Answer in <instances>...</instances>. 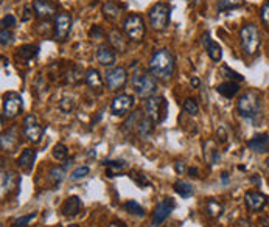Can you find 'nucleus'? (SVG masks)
<instances>
[{
    "label": "nucleus",
    "instance_id": "1",
    "mask_svg": "<svg viewBox=\"0 0 269 227\" xmlns=\"http://www.w3.org/2000/svg\"><path fill=\"white\" fill-rule=\"evenodd\" d=\"M175 56L168 48H159L154 50L151 59H149V73L156 80L167 81L173 77L175 73Z\"/></svg>",
    "mask_w": 269,
    "mask_h": 227
},
{
    "label": "nucleus",
    "instance_id": "2",
    "mask_svg": "<svg viewBox=\"0 0 269 227\" xmlns=\"http://www.w3.org/2000/svg\"><path fill=\"white\" fill-rule=\"evenodd\" d=\"M133 89L138 96H143V98H149V96L156 95L157 91V80L153 77L151 73L143 70V69H137L133 73L131 78Z\"/></svg>",
    "mask_w": 269,
    "mask_h": 227
},
{
    "label": "nucleus",
    "instance_id": "3",
    "mask_svg": "<svg viewBox=\"0 0 269 227\" xmlns=\"http://www.w3.org/2000/svg\"><path fill=\"white\" fill-rule=\"evenodd\" d=\"M236 109H238L241 117L251 118V120L257 115H260L262 111L260 93L255 91H246L238 98V101H236Z\"/></svg>",
    "mask_w": 269,
    "mask_h": 227
},
{
    "label": "nucleus",
    "instance_id": "4",
    "mask_svg": "<svg viewBox=\"0 0 269 227\" xmlns=\"http://www.w3.org/2000/svg\"><path fill=\"white\" fill-rule=\"evenodd\" d=\"M170 14H171V8L165 2H159L153 5L148 11V20H149V27L156 31H164L170 25Z\"/></svg>",
    "mask_w": 269,
    "mask_h": 227
},
{
    "label": "nucleus",
    "instance_id": "5",
    "mask_svg": "<svg viewBox=\"0 0 269 227\" xmlns=\"http://www.w3.org/2000/svg\"><path fill=\"white\" fill-rule=\"evenodd\" d=\"M123 31L128 39H131L134 42H142L146 35V25L143 17L137 13L128 14L123 22Z\"/></svg>",
    "mask_w": 269,
    "mask_h": 227
},
{
    "label": "nucleus",
    "instance_id": "6",
    "mask_svg": "<svg viewBox=\"0 0 269 227\" xmlns=\"http://www.w3.org/2000/svg\"><path fill=\"white\" fill-rule=\"evenodd\" d=\"M240 42L244 55L247 56L255 55L258 51V47H260V33H258V28L254 24L243 25L240 30Z\"/></svg>",
    "mask_w": 269,
    "mask_h": 227
},
{
    "label": "nucleus",
    "instance_id": "7",
    "mask_svg": "<svg viewBox=\"0 0 269 227\" xmlns=\"http://www.w3.org/2000/svg\"><path fill=\"white\" fill-rule=\"evenodd\" d=\"M145 112L156 125L162 123L168 115V101L159 95L149 96L145 101Z\"/></svg>",
    "mask_w": 269,
    "mask_h": 227
},
{
    "label": "nucleus",
    "instance_id": "8",
    "mask_svg": "<svg viewBox=\"0 0 269 227\" xmlns=\"http://www.w3.org/2000/svg\"><path fill=\"white\" fill-rule=\"evenodd\" d=\"M176 202L173 198H165L160 202H157V205L153 210V216H151V227H160L165 220L170 216V213L175 210Z\"/></svg>",
    "mask_w": 269,
    "mask_h": 227
},
{
    "label": "nucleus",
    "instance_id": "9",
    "mask_svg": "<svg viewBox=\"0 0 269 227\" xmlns=\"http://www.w3.org/2000/svg\"><path fill=\"white\" fill-rule=\"evenodd\" d=\"M24 111V101L22 96L17 92H6L3 95V117L6 118H16Z\"/></svg>",
    "mask_w": 269,
    "mask_h": 227
},
{
    "label": "nucleus",
    "instance_id": "10",
    "mask_svg": "<svg viewBox=\"0 0 269 227\" xmlns=\"http://www.w3.org/2000/svg\"><path fill=\"white\" fill-rule=\"evenodd\" d=\"M22 131H24V136H25V138L28 140V142H31V143H39L41 138H42V134H44V128L39 125L36 115L28 114L24 118Z\"/></svg>",
    "mask_w": 269,
    "mask_h": 227
},
{
    "label": "nucleus",
    "instance_id": "11",
    "mask_svg": "<svg viewBox=\"0 0 269 227\" xmlns=\"http://www.w3.org/2000/svg\"><path fill=\"white\" fill-rule=\"evenodd\" d=\"M126 81H128V73L123 67H112L104 75V83L107 86V89L112 92L122 89L126 84Z\"/></svg>",
    "mask_w": 269,
    "mask_h": 227
},
{
    "label": "nucleus",
    "instance_id": "12",
    "mask_svg": "<svg viewBox=\"0 0 269 227\" xmlns=\"http://www.w3.org/2000/svg\"><path fill=\"white\" fill-rule=\"evenodd\" d=\"M72 30V16L69 13H59L55 17V33L53 38L58 42H64L70 35Z\"/></svg>",
    "mask_w": 269,
    "mask_h": 227
},
{
    "label": "nucleus",
    "instance_id": "13",
    "mask_svg": "<svg viewBox=\"0 0 269 227\" xmlns=\"http://www.w3.org/2000/svg\"><path fill=\"white\" fill-rule=\"evenodd\" d=\"M133 106H134V96L128 95V93H120L112 100L111 111L117 117H125L126 114H129V111L133 109Z\"/></svg>",
    "mask_w": 269,
    "mask_h": 227
},
{
    "label": "nucleus",
    "instance_id": "14",
    "mask_svg": "<svg viewBox=\"0 0 269 227\" xmlns=\"http://www.w3.org/2000/svg\"><path fill=\"white\" fill-rule=\"evenodd\" d=\"M244 204L246 207L249 209L251 212H260L265 209V205L268 204V196L260 191L251 190L244 194Z\"/></svg>",
    "mask_w": 269,
    "mask_h": 227
},
{
    "label": "nucleus",
    "instance_id": "15",
    "mask_svg": "<svg viewBox=\"0 0 269 227\" xmlns=\"http://www.w3.org/2000/svg\"><path fill=\"white\" fill-rule=\"evenodd\" d=\"M125 9H126V5H123L120 2H115V0H109V2L103 3L101 13H103L106 20H109V22H117V20L122 17Z\"/></svg>",
    "mask_w": 269,
    "mask_h": 227
},
{
    "label": "nucleus",
    "instance_id": "16",
    "mask_svg": "<svg viewBox=\"0 0 269 227\" xmlns=\"http://www.w3.org/2000/svg\"><path fill=\"white\" fill-rule=\"evenodd\" d=\"M20 133L17 128H9L6 133L2 134L0 138V145H2V151L6 153H13V151L20 145Z\"/></svg>",
    "mask_w": 269,
    "mask_h": 227
},
{
    "label": "nucleus",
    "instance_id": "17",
    "mask_svg": "<svg viewBox=\"0 0 269 227\" xmlns=\"http://www.w3.org/2000/svg\"><path fill=\"white\" fill-rule=\"evenodd\" d=\"M33 9L41 20H47L56 14V5L50 0H33Z\"/></svg>",
    "mask_w": 269,
    "mask_h": 227
},
{
    "label": "nucleus",
    "instance_id": "18",
    "mask_svg": "<svg viewBox=\"0 0 269 227\" xmlns=\"http://www.w3.org/2000/svg\"><path fill=\"white\" fill-rule=\"evenodd\" d=\"M247 148H249L252 153H257V154L268 153L269 151V134L268 133L255 134L249 142H247Z\"/></svg>",
    "mask_w": 269,
    "mask_h": 227
},
{
    "label": "nucleus",
    "instance_id": "19",
    "mask_svg": "<svg viewBox=\"0 0 269 227\" xmlns=\"http://www.w3.org/2000/svg\"><path fill=\"white\" fill-rule=\"evenodd\" d=\"M96 59L104 67H112L115 64V50L109 44H101L96 48Z\"/></svg>",
    "mask_w": 269,
    "mask_h": 227
},
{
    "label": "nucleus",
    "instance_id": "20",
    "mask_svg": "<svg viewBox=\"0 0 269 227\" xmlns=\"http://www.w3.org/2000/svg\"><path fill=\"white\" fill-rule=\"evenodd\" d=\"M72 165V159L66 160L64 162V165H55V167H51L50 171H48V179L51 181V185L53 187H58L59 183L66 179L67 176V170L69 167Z\"/></svg>",
    "mask_w": 269,
    "mask_h": 227
},
{
    "label": "nucleus",
    "instance_id": "21",
    "mask_svg": "<svg viewBox=\"0 0 269 227\" xmlns=\"http://www.w3.org/2000/svg\"><path fill=\"white\" fill-rule=\"evenodd\" d=\"M84 80H86V84H88L93 92H96V93L103 92L104 81H103L101 75L98 73V70H96V69H88V70H86Z\"/></svg>",
    "mask_w": 269,
    "mask_h": 227
},
{
    "label": "nucleus",
    "instance_id": "22",
    "mask_svg": "<svg viewBox=\"0 0 269 227\" xmlns=\"http://www.w3.org/2000/svg\"><path fill=\"white\" fill-rule=\"evenodd\" d=\"M154 122L149 118L148 115H142L140 117V120L137 122L135 125V129H134V133L138 136V138H148V137H151L153 131H154Z\"/></svg>",
    "mask_w": 269,
    "mask_h": 227
},
{
    "label": "nucleus",
    "instance_id": "23",
    "mask_svg": "<svg viewBox=\"0 0 269 227\" xmlns=\"http://www.w3.org/2000/svg\"><path fill=\"white\" fill-rule=\"evenodd\" d=\"M107 38H109V45L115 51L125 53L128 50V39H125V36H123V33L120 30L112 28L109 33H107Z\"/></svg>",
    "mask_w": 269,
    "mask_h": 227
},
{
    "label": "nucleus",
    "instance_id": "24",
    "mask_svg": "<svg viewBox=\"0 0 269 227\" xmlns=\"http://www.w3.org/2000/svg\"><path fill=\"white\" fill-rule=\"evenodd\" d=\"M35 160H36V151L31 149V148H27V149L22 151V154L19 156L17 167L22 170L24 173H30L31 170H33Z\"/></svg>",
    "mask_w": 269,
    "mask_h": 227
},
{
    "label": "nucleus",
    "instance_id": "25",
    "mask_svg": "<svg viewBox=\"0 0 269 227\" xmlns=\"http://www.w3.org/2000/svg\"><path fill=\"white\" fill-rule=\"evenodd\" d=\"M202 42H204V45H206V51H207L209 58H210L213 62H220L221 58H223V50H221V47L218 45V42L212 41L209 33H206V35L202 36Z\"/></svg>",
    "mask_w": 269,
    "mask_h": 227
},
{
    "label": "nucleus",
    "instance_id": "26",
    "mask_svg": "<svg viewBox=\"0 0 269 227\" xmlns=\"http://www.w3.org/2000/svg\"><path fill=\"white\" fill-rule=\"evenodd\" d=\"M81 207H83V204H81V199L78 196H69L66 201H64L61 212H62L64 216H69V218H72V216H77L80 213Z\"/></svg>",
    "mask_w": 269,
    "mask_h": 227
},
{
    "label": "nucleus",
    "instance_id": "27",
    "mask_svg": "<svg viewBox=\"0 0 269 227\" xmlns=\"http://www.w3.org/2000/svg\"><path fill=\"white\" fill-rule=\"evenodd\" d=\"M83 80V69L75 66L73 62L69 64V67L64 72V83L66 84H78Z\"/></svg>",
    "mask_w": 269,
    "mask_h": 227
},
{
    "label": "nucleus",
    "instance_id": "28",
    "mask_svg": "<svg viewBox=\"0 0 269 227\" xmlns=\"http://www.w3.org/2000/svg\"><path fill=\"white\" fill-rule=\"evenodd\" d=\"M217 92L223 95L224 98H233V96L240 92V86L235 81H224L217 86Z\"/></svg>",
    "mask_w": 269,
    "mask_h": 227
},
{
    "label": "nucleus",
    "instance_id": "29",
    "mask_svg": "<svg viewBox=\"0 0 269 227\" xmlns=\"http://www.w3.org/2000/svg\"><path fill=\"white\" fill-rule=\"evenodd\" d=\"M19 183H20V179L16 173H6V175L2 176V193L5 194V191H6V194H8V193L17 190Z\"/></svg>",
    "mask_w": 269,
    "mask_h": 227
},
{
    "label": "nucleus",
    "instance_id": "30",
    "mask_svg": "<svg viewBox=\"0 0 269 227\" xmlns=\"http://www.w3.org/2000/svg\"><path fill=\"white\" fill-rule=\"evenodd\" d=\"M39 53V47L35 44H25V45H20L17 48V59H22L30 62L31 59H35Z\"/></svg>",
    "mask_w": 269,
    "mask_h": 227
},
{
    "label": "nucleus",
    "instance_id": "31",
    "mask_svg": "<svg viewBox=\"0 0 269 227\" xmlns=\"http://www.w3.org/2000/svg\"><path fill=\"white\" fill-rule=\"evenodd\" d=\"M103 165L106 167V176L107 178L118 176L122 173V170L126 167V164L123 160H104Z\"/></svg>",
    "mask_w": 269,
    "mask_h": 227
},
{
    "label": "nucleus",
    "instance_id": "32",
    "mask_svg": "<svg viewBox=\"0 0 269 227\" xmlns=\"http://www.w3.org/2000/svg\"><path fill=\"white\" fill-rule=\"evenodd\" d=\"M173 188H175V191L179 194V196L184 198V199H188V198L193 196V194H195V188H193V185L188 182H185V181H176Z\"/></svg>",
    "mask_w": 269,
    "mask_h": 227
},
{
    "label": "nucleus",
    "instance_id": "33",
    "mask_svg": "<svg viewBox=\"0 0 269 227\" xmlns=\"http://www.w3.org/2000/svg\"><path fill=\"white\" fill-rule=\"evenodd\" d=\"M223 204L217 199H207L206 201V215L212 220H217L223 213Z\"/></svg>",
    "mask_w": 269,
    "mask_h": 227
},
{
    "label": "nucleus",
    "instance_id": "34",
    "mask_svg": "<svg viewBox=\"0 0 269 227\" xmlns=\"http://www.w3.org/2000/svg\"><path fill=\"white\" fill-rule=\"evenodd\" d=\"M204 157L209 162V165L217 164V160L220 159L218 148L215 146V142H212V140H209V142L204 145Z\"/></svg>",
    "mask_w": 269,
    "mask_h": 227
},
{
    "label": "nucleus",
    "instance_id": "35",
    "mask_svg": "<svg viewBox=\"0 0 269 227\" xmlns=\"http://www.w3.org/2000/svg\"><path fill=\"white\" fill-rule=\"evenodd\" d=\"M129 178H131L140 188H145V187L151 185V182H149L148 176L145 175V173H142V171H137V170L129 171Z\"/></svg>",
    "mask_w": 269,
    "mask_h": 227
},
{
    "label": "nucleus",
    "instance_id": "36",
    "mask_svg": "<svg viewBox=\"0 0 269 227\" xmlns=\"http://www.w3.org/2000/svg\"><path fill=\"white\" fill-rule=\"evenodd\" d=\"M123 207H125V210H126L128 213H131V215H134V216H145V209H143L142 205L138 204L137 201H134V199L126 201Z\"/></svg>",
    "mask_w": 269,
    "mask_h": 227
},
{
    "label": "nucleus",
    "instance_id": "37",
    "mask_svg": "<svg viewBox=\"0 0 269 227\" xmlns=\"http://www.w3.org/2000/svg\"><path fill=\"white\" fill-rule=\"evenodd\" d=\"M244 3V0H220L218 2V11L224 13V11H230V9L240 8Z\"/></svg>",
    "mask_w": 269,
    "mask_h": 227
},
{
    "label": "nucleus",
    "instance_id": "38",
    "mask_svg": "<svg viewBox=\"0 0 269 227\" xmlns=\"http://www.w3.org/2000/svg\"><path fill=\"white\" fill-rule=\"evenodd\" d=\"M53 157H55L56 160H66L67 156H69V149L67 146L64 143H56L55 148H53Z\"/></svg>",
    "mask_w": 269,
    "mask_h": 227
},
{
    "label": "nucleus",
    "instance_id": "39",
    "mask_svg": "<svg viewBox=\"0 0 269 227\" xmlns=\"http://www.w3.org/2000/svg\"><path fill=\"white\" fill-rule=\"evenodd\" d=\"M221 75L223 77H225V78H229V81H244V77H241L240 73H236L235 70H232L230 67H227V66H223L221 67Z\"/></svg>",
    "mask_w": 269,
    "mask_h": 227
},
{
    "label": "nucleus",
    "instance_id": "40",
    "mask_svg": "<svg viewBox=\"0 0 269 227\" xmlns=\"http://www.w3.org/2000/svg\"><path fill=\"white\" fill-rule=\"evenodd\" d=\"M182 107H184V111L188 114V115H198L199 112V106H198V101L193 100V98H187L184 101V104H182Z\"/></svg>",
    "mask_w": 269,
    "mask_h": 227
},
{
    "label": "nucleus",
    "instance_id": "41",
    "mask_svg": "<svg viewBox=\"0 0 269 227\" xmlns=\"http://www.w3.org/2000/svg\"><path fill=\"white\" fill-rule=\"evenodd\" d=\"M90 173V168L88 165H83V167H78L77 170L72 171L70 175V181H80V179H84Z\"/></svg>",
    "mask_w": 269,
    "mask_h": 227
},
{
    "label": "nucleus",
    "instance_id": "42",
    "mask_svg": "<svg viewBox=\"0 0 269 227\" xmlns=\"http://www.w3.org/2000/svg\"><path fill=\"white\" fill-rule=\"evenodd\" d=\"M59 107H61V111H64V112H70L75 107V101H73L72 96H64V98L59 101Z\"/></svg>",
    "mask_w": 269,
    "mask_h": 227
},
{
    "label": "nucleus",
    "instance_id": "43",
    "mask_svg": "<svg viewBox=\"0 0 269 227\" xmlns=\"http://www.w3.org/2000/svg\"><path fill=\"white\" fill-rule=\"evenodd\" d=\"M13 33L9 31L8 28H2V31H0V42H2V45H9L13 42Z\"/></svg>",
    "mask_w": 269,
    "mask_h": 227
},
{
    "label": "nucleus",
    "instance_id": "44",
    "mask_svg": "<svg viewBox=\"0 0 269 227\" xmlns=\"http://www.w3.org/2000/svg\"><path fill=\"white\" fill-rule=\"evenodd\" d=\"M35 218H36V213H31V215L20 216V218H17L14 223H16V224H19L20 227H25V226H28V223H31Z\"/></svg>",
    "mask_w": 269,
    "mask_h": 227
},
{
    "label": "nucleus",
    "instance_id": "45",
    "mask_svg": "<svg viewBox=\"0 0 269 227\" xmlns=\"http://www.w3.org/2000/svg\"><path fill=\"white\" fill-rule=\"evenodd\" d=\"M262 20H263V24L269 27V0H266V2L263 3L262 6Z\"/></svg>",
    "mask_w": 269,
    "mask_h": 227
},
{
    "label": "nucleus",
    "instance_id": "46",
    "mask_svg": "<svg viewBox=\"0 0 269 227\" xmlns=\"http://www.w3.org/2000/svg\"><path fill=\"white\" fill-rule=\"evenodd\" d=\"M16 17L13 16V14H6L3 19H2V27L3 28H11V27H14L16 25Z\"/></svg>",
    "mask_w": 269,
    "mask_h": 227
},
{
    "label": "nucleus",
    "instance_id": "47",
    "mask_svg": "<svg viewBox=\"0 0 269 227\" xmlns=\"http://www.w3.org/2000/svg\"><path fill=\"white\" fill-rule=\"evenodd\" d=\"M103 35H104V31H103L101 27H98V25H93V27L90 28V31H89V36L93 38V39H98V38H101Z\"/></svg>",
    "mask_w": 269,
    "mask_h": 227
},
{
    "label": "nucleus",
    "instance_id": "48",
    "mask_svg": "<svg viewBox=\"0 0 269 227\" xmlns=\"http://www.w3.org/2000/svg\"><path fill=\"white\" fill-rule=\"evenodd\" d=\"M233 227H255V226H254L252 221L243 218V220H240V221H236V223L233 224Z\"/></svg>",
    "mask_w": 269,
    "mask_h": 227
},
{
    "label": "nucleus",
    "instance_id": "49",
    "mask_svg": "<svg viewBox=\"0 0 269 227\" xmlns=\"http://www.w3.org/2000/svg\"><path fill=\"white\" fill-rule=\"evenodd\" d=\"M175 170H176V173H178V175H184V173H185V164H184V162H182V160H178L176 162V164H175Z\"/></svg>",
    "mask_w": 269,
    "mask_h": 227
},
{
    "label": "nucleus",
    "instance_id": "50",
    "mask_svg": "<svg viewBox=\"0 0 269 227\" xmlns=\"http://www.w3.org/2000/svg\"><path fill=\"white\" fill-rule=\"evenodd\" d=\"M258 226H260V227H269V216H262V218L258 220Z\"/></svg>",
    "mask_w": 269,
    "mask_h": 227
},
{
    "label": "nucleus",
    "instance_id": "51",
    "mask_svg": "<svg viewBox=\"0 0 269 227\" xmlns=\"http://www.w3.org/2000/svg\"><path fill=\"white\" fill-rule=\"evenodd\" d=\"M30 6L27 5L25 8H24V16H22V20H24V22H28V20H30Z\"/></svg>",
    "mask_w": 269,
    "mask_h": 227
},
{
    "label": "nucleus",
    "instance_id": "52",
    "mask_svg": "<svg viewBox=\"0 0 269 227\" xmlns=\"http://www.w3.org/2000/svg\"><path fill=\"white\" fill-rule=\"evenodd\" d=\"M188 175H190V178H199L198 175H199V170L195 167V168H190L188 170Z\"/></svg>",
    "mask_w": 269,
    "mask_h": 227
},
{
    "label": "nucleus",
    "instance_id": "53",
    "mask_svg": "<svg viewBox=\"0 0 269 227\" xmlns=\"http://www.w3.org/2000/svg\"><path fill=\"white\" fill-rule=\"evenodd\" d=\"M107 227H126L123 223H120V221H114V223H111Z\"/></svg>",
    "mask_w": 269,
    "mask_h": 227
},
{
    "label": "nucleus",
    "instance_id": "54",
    "mask_svg": "<svg viewBox=\"0 0 269 227\" xmlns=\"http://www.w3.org/2000/svg\"><path fill=\"white\" fill-rule=\"evenodd\" d=\"M190 84H191V86H195V88H198V86H199V80H198L196 77H193V78L190 80Z\"/></svg>",
    "mask_w": 269,
    "mask_h": 227
},
{
    "label": "nucleus",
    "instance_id": "55",
    "mask_svg": "<svg viewBox=\"0 0 269 227\" xmlns=\"http://www.w3.org/2000/svg\"><path fill=\"white\" fill-rule=\"evenodd\" d=\"M227 179H229V175H227V173H223V175H221V181L225 183V182H227Z\"/></svg>",
    "mask_w": 269,
    "mask_h": 227
},
{
    "label": "nucleus",
    "instance_id": "56",
    "mask_svg": "<svg viewBox=\"0 0 269 227\" xmlns=\"http://www.w3.org/2000/svg\"><path fill=\"white\" fill-rule=\"evenodd\" d=\"M265 164H266V167H268V168H269V157H268V159H266V162H265Z\"/></svg>",
    "mask_w": 269,
    "mask_h": 227
},
{
    "label": "nucleus",
    "instance_id": "57",
    "mask_svg": "<svg viewBox=\"0 0 269 227\" xmlns=\"http://www.w3.org/2000/svg\"><path fill=\"white\" fill-rule=\"evenodd\" d=\"M67 227H80V226H77V224H69Z\"/></svg>",
    "mask_w": 269,
    "mask_h": 227
},
{
    "label": "nucleus",
    "instance_id": "58",
    "mask_svg": "<svg viewBox=\"0 0 269 227\" xmlns=\"http://www.w3.org/2000/svg\"><path fill=\"white\" fill-rule=\"evenodd\" d=\"M11 227H20V226H19V224H16V223H13V226H11Z\"/></svg>",
    "mask_w": 269,
    "mask_h": 227
},
{
    "label": "nucleus",
    "instance_id": "59",
    "mask_svg": "<svg viewBox=\"0 0 269 227\" xmlns=\"http://www.w3.org/2000/svg\"><path fill=\"white\" fill-rule=\"evenodd\" d=\"M193 2H196V3H201V2H202V0H193Z\"/></svg>",
    "mask_w": 269,
    "mask_h": 227
}]
</instances>
